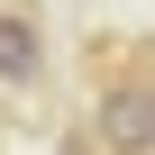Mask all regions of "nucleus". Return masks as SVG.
Returning <instances> with one entry per match:
<instances>
[{"label": "nucleus", "mask_w": 155, "mask_h": 155, "mask_svg": "<svg viewBox=\"0 0 155 155\" xmlns=\"http://www.w3.org/2000/svg\"><path fill=\"white\" fill-rule=\"evenodd\" d=\"M91 146L101 155H155V82L146 73H119L91 110Z\"/></svg>", "instance_id": "obj_1"}, {"label": "nucleus", "mask_w": 155, "mask_h": 155, "mask_svg": "<svg viewBox=\"0 0 155 155\" xmlns=\"http://www.w3.org/2000/svg\"><path fill=\"white\" fill-rule=\"evenodd\" d=\"M0 82L9 91L46 82V28H37V9H18V0H0Z\"/></svg>", "instance_id": "obj_2"}, {"label": "nucleus", "mask_w": 155, "mask_h": 155, "mask_svg": "<svg viewBox=\"0 0 155 155\" xmlns=\"http://www.w3.org/2000/svg\"><path fill=\"white\" fill-rule=\"evenodd\" d=\"M55 155H82V146H55Z\"/></svg>", "instance_id": "obj_3"}]
</instances>
